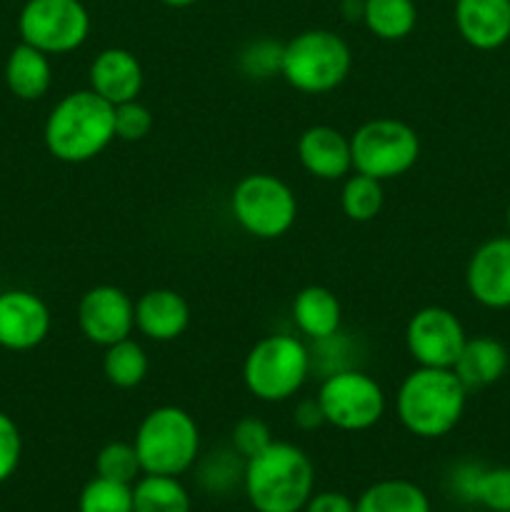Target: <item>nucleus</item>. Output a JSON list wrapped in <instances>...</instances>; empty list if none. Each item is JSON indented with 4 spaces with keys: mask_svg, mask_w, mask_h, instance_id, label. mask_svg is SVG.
Instances as JSON below:
<instances>
[{
    "mask_svg": "<svg viewBox=\"0 0 510 512\" xmlns=\"http://www.w3.org/2000/svg\"><path fill=\"white\" fill-rule=\"evenodd\" d=\"M190 493L175 475L143 473L133 483V512H190Z\"/></svg>",
    "mask_w": 510,
    "mask_h": 512,
    "instance_id": "obj_23",
    "label": "nucleus"
},
{
    "mask_svg": "<svg viewBox=\"0 0 510 512\" xmlns=\"http://www.w3.org/2000/svg\"><path fill=\"white\" fill-rule=\"evenodd\" d=\"M190 325V305L170 288L145 290L135 300V328L153 343H170Z\"/></svg>",
    "mask_w": 510,
    "mask_h": 512,
    "instance_id": "obj_18",
    "label": "nucleus"
},
{
    "mask_svg": "<svg viewBox=\"0 0 510 512\" xmlns=\"http://www.w3.org/2000/svg\"><path fill=\"white\" fill-rule=\"evenodd\" d=\"M355 512H433L420 485L405 478H388L368 485L355 500Z\"/></svg>",
    "mask_w": 510,
    "mask_h": 512,
    "instance_id": "obj_22",
    "label": "nucleus"
},
{
    "mask_svg": "<svg viewBox=\"0 0 510 512\" xmlns=\"http://www.w3.org/2000/svg\"><path fill=\"white\" fill-rule=\"evenodd\" d=\"M508 350L500 340L480 335V338L465 340L458 360L453 365V373L468 390L488 388L498 383L508 370Z\"/></svg>",
    "mask_w": 510,
    "mask_h": 512,
    "instance_id": "obj_20",
    "label": "nucleus"
},
{
    "mask_svg": "<svg viewBox=\"0 0 510 512\" xmlns=\"http://www.w3.org/2000/svg\"><path fill=\"white\" fill-rule=\"evenodd\" d=\"M90 90L108 100L110 105L138 100L143 90V65L130 50L105 48L93 58L88 70Z\"/></svg>",
    "mask_w": 510,
    "mask_h": 512,
    "instance_id": "obj_17",
    "label": "nucleus"
},
{
    "mask_svg": "<svg viewBox=\"0 0 510 512\" xmlns=\"http://www.w3.org/2000/svg\"><path fill=\"white\" fill-rule=\"evenodd\" d=\"M95 475L115 480V483L133 485L143 475L135 445L123 443V440H113V443L103 445L95 455Z\"/></svg>",
    "mask_w": 510,
    "mask_h": 512,
    "instance_id": "obj_28",
    "label": "nucleus"
},
{
    "mask_svg": "<svg viewBox=\"0 0 510 512\" xmlns=\"http://www.w3.org/2000/svg\"><path fill=\"white\" fill-rule=\"evenodd\" d=\"M53 83L50 55L23 43L10 50L5 60V85L20 100H40Z\"/></svg>",
    "mask_w": 510,
    "mask_h": 512,
    "instance_id": "obj_21",
    "label": "nucleus"
},
{
    "mask_svg": "<svg viewBox=\"0 0 510 512\" xmlns=\"http://www.w3.org/2000/svg\"><path fill=\"white\" fill-rule=\"evenodd\" d=\"M75 318L88 343L108 348L133 335L135 303L115 285H95L80 298Z\"/></svg>",
    "mask_w": 510,
    "mask_h": 512,
    "instance_id": "obj_12",
    "label": "nucleus"
},
{
    "mask_svg": "<svg viewBox=\"0 0 510 512\" xmlns=\"http://www.w3.org/2000/svg\"><path fill=\"white\" fill-rule=\"evenodd\" d=\"M505 223H508V235H510V203H508V213H505Z\"/></svg>",
    "mask_w": 510,
    "mask_h": 512,
    "instance_id": "obj_37",
    "label": "nucleus"
},
{
    "mask_svg": "<svg viewBox=\"0 0 510 512\" xmlns=\"http://www.w3.org/2000/svg\"><path fill=\"white\" fill-rule=\"evenodd\" d=\"M78 512H133V485L95 475L80 490Z\"/></svg>",
    "mask_w": 510,
    "mask_h": 512,
    "instance_id": "obj_27",
    "label": "nucleus"
},
{
    "mask_svg": "<svg viewBox=\"0 0 510 512\" xmlns=\"http://www.w3.org/2000/svg\"><path fill=\"white\" fill-rule=\"evenodd\" d=\"M133 445L143 473L180 478L198 460L200 430L188 410L160 405L140 420Z\"/></svg>",
    "mask_w": 510,
    "mask_h": 512,
    "instance_id": "obj_5",
    "label": "nucleus"
},
{
    "mask_svg": "<svg viewBox=\"0 0 510 512\" xmlns=\"http://www.w3.org/2000/svg\"><path fill=\"white\" fill-rule=\"evenodd\" d=\"M148 353L143 345L135 343L133 338H125L105 348L103 355V375L110 385L120 390L138 388L148 378Z\"/></svg>",
    "mask_w": 510,
    "mask_h": 512,
    "instance_id": "obj_25",
    "label": "nucleus"
},
{
    "mask_svg": "<svg viewBox=\"0 0 510 512\" xmlns=\"http://www.w3.org/2000/svg\"><path fill=\"white\" fill-rule=\"evenodd\" d=\"M160 3L170 5V8H188V5L198 3V0H160Z\"/></svg>",
    "mask_w": 510,
    "mask_h": 512,
    "instance_id": "obj_36",
    "label": "nucleus"
},
{
    "mask_svg": "<svg viewBox=\"0 0 510 512\" xmlns=\"http://www.w3.org/2000/svg\"><path fill=\"white\" fill-rule=\"evenodd\" d=\"M23 458V435L15 420L0 410V483L13 478Z\"/></svg>",
    "mask_w": 510,
    "mask_h": 512,
    "instance_id": "obj_33",
    "label": "nucleus"
},
{
    "mask_svg": "<svg viewBox=\"0 0 510 512\" xmlns=\"http://www.w3.org/2000/svg\"><path fill=\"white\" fill-rule=\"evenodd\" d=\"M230 213L248 235L275 240L298 218V198L285 180L270 173H250L230 193Z\"/></svg>",
    "mask_w": 510,
    "mask_h": 512,
    "instance_id": "obj_7",
    "label": "nucleus"
},
{
    "mask_svg": "<svg viewBox=\"0 0 510 512\" xmlns=\"http://www.w3.org/2000/svg\"><path fill=\"white\" fill-rule=\"evenodd\" d=\"M280 55H283V45H275L270 40H258L250 43L240 55V68L250 78H270V75L280 73Z\"/></svg>",
    "mask_w": 510,
    "mask_h": 512,
    "instance_id": "obj_32",
    "label": "nucleus"
},
{
    "mask_svg": "<svg viewBox=\"0 0 510 512\" xmlns=\"http://www.w3.org/2000/svg\"><path fill=\"white\" fill-rule=\"evenodd\" d=\"M43 140L60 163H88L115 140V105L90 88L73 90L48 113Z\"/></svg>",
    "mask_w": 510,
    "mask_h": 512,
    "instance_id": "obj_1",
    "label": "nucleus"
},
{
    "mask_svg": "<svg viewBox=\"0 0 510 512\" xmlns=\"http://www.w3.org/2000/svg\"><path fill=\"white\" fill-rule=\"evenodd\" d=\"M243 490L255 512H303L315 493L313 460L298 445L273 440L243 463Z\"/></svg>",
    "mask_w": 510,
    "mask_h": 512,
    "instance_id": "obj_2",
    "label": "nucleus"
},
{
    "mask_svg": "<svg viewBox=\"0 0 510 512\" xmlns=\"http://www.w3.org/2000/svg\"><path fill=\"white\" fill-rule=\"evenodd\" d=\"M348 3H353V0H348Z\"/></svg>",
    "mask_w": 510,
    "mask_h": 512,
    "instance_id": "obj_38",
    "label": "nucleus"
},
{
    "mask_svg": "<svg viewBox=\"0 0 510 512\" xmlns=\"http://www.w3.org/2000/svg\"><path fill=\"white\" fill-rule=\"evenodd\" d=\"M468 388L453 368H415L400 383L395 413L410 435L423 440L445 438L463 420Z\"/></svg>",
    "mask_w": 510,
    "mask_h": 512,
    "instance_id": "obj_3",
    "label": "nucleus"
},
{
    "mask_svg": "<svg viewBox=\"0 0 510 512\" xmlns=\"http://www.w3.org/2000/svg\"><path fill=\"white\" fill-rule=\"evenodd\" d=\"M470 503H480L493 512H510V468H480Z\"/></svg>",
    "mask_w": 510,
    "mask_h": 512,
    "instance_id": "obj_29",
    "label": "nucleus"
},
{
    "mask_svg": "<svg viewBox=\"0 0 510 512\" xmlns=\"http://www.w3.org/2000/svg\"><path fill=\"white\" fill-rule=\"evenodd\" d=\"M385 193L383 183L370 175L353 173L345 178L343 190H340V208H343L345 218L353 223H368L375 215L383 210Z\"/></svg>",
    "mask_w": 510,
    "mask_h": 512,
    "instance_id": "obj_26",
    "label": "nucleus"
},
{
    "mask_svg": "<svg viewBox=\"0 0 510 512\" xmlns=\"http://www.w3.org/2000/svg\"><path fill=\"white\" fill-rule=\"evenodd\" d=\"M50 310L40 295L13 288L0 293V348L25 353L48 338Z\"/></svg>",
    "mask_w": 510,
    "mask_h": 512,
    "instance_id": "obj_13",
    "label": "nucleus"
},
{
    "mask_svg": "<svg viewBox=\"0 0 510 512\" xmlns=\"http://www.w3.org/2000/svg\"><path fill=\"white\" fill-rule=\"evenodd\" d=\"M298 160L318 180H343L353 170L350 138L333 125H310L298 138Z\"/></svg>",
    "mask_w": 510,
    "mask_h": 512,
    "instance_id": "obj_15",
    "label": "nucleus"
},
{
    "mask_svg": "<svg viewBox=\"0 0 510 512\" xmlns=\"http://www.w3.org/2000/svg\"><path fill=\"white\" fill-rule=\"evenodd\" d=\"M230 440H233L235 453H238L243 460H248L273 443V433H270L265 420L248 415V418H240L238 423H235Z\"/></svg>",
    "mask_w": 510,
    "mask_h": 512,
    "instance_id": "obj_31",
    "label": "nucleus"
},
{
    "mask_svg": "<svg viewBox=\"0 0 510 512\" xmlns=\"http://www.w3.org/2000/svg\"><path fill=\"white\" fill-rule=\"evenodd\" d=\"M313 370V355L300 338L275 333L260 338L243 363V383L255 400L285 403L295 398Z\"/></svg>",
    "mask_w": 510,
    "mask_h": 512,
    "instance_id": "obj_4",
    "label": "nucleus"
},
{
    "mask_svg": "<svg viewBox=\"0 0 510 512\" xmlns=\"http://www.w3.org/2000/svg\"><path fill=\"white\" fill-rule=\"evenodd\" d=\"M303 512H355V503L345 493L323 490V493L310 495Z\"/></svg>",
    "mask_w": 510,
    "mask_h": 512,
    "instance_id": "obj_34",
    "label": "nucleus"
},
{
    "mask_svg": "<svg viewBox=\"0 0 510 512\" xmlns=\"http://www.w3.org/2000/svg\"><path fill=\"white\" fill-rule=\"evenodd\" d=\"M350 155L355 173L383 183L415 168L420 158V138L403 120L373 118L350 135Z\"/></svg>",
    "mask_w": 510,
    "mask_h": 512,
    "instance_id": "obj_8",
    "label": "nucleus"
},
{
    "mask_svg": "<svg viewBox=\"0 0 510 512\" xmlns=\"http://www.w3.org/2000/svg\"><path fill=\"white\" fill-rule=\"evenodd\" d=\"M465 285L483 308H510V235H498L475 248L465 268Z\"/></svg>",
    "mask_w": 510,
    "mask_h": 512,
    "instance_id": "obj_14",
    "label": "nucleus"
},
{
    "mask_svg": "<svg viewBox=\"0 0 510 512\" xmlns=\"http://www.w3.org/2000/svg\"><path fill=\"white\" fill-rule=\"evenodd\" d=\"M318 405L325 423L345 433H363L378 425L385 415V390L373 375L358 368H343L323 375Z\"/></svg>",
    "mask_w": 510,
    "mask_h": 512,
    "instance_id": "obj_9",
    "label": "nucleus"
},
{
    "mask_svg": "<svg viewBox=\"0 0 510 512\" xmlns=\"http://www.w3.org/2000/svg\"><path fill=\"white\" fill-rule=\"evenodd\" d=\"M290 315H293L298 333L313 343L340 333V325H343L340 300L335 298L333 290L323 288V285H308L300 290L290 305Z\"/></svg>",
    "mask_w": 510,
    "mask_h": 512,
    "instance_id": "obj_19",
    "label": "nucleus"
},
{
    "mask_svg": "<svg viewBox=\"0 0 510 512\" xmlns=\"http://www.w3.org/2000/svg\"><path fill=\"white\" fill-rule=\"evenodd\" d=\"M20 40L45 55L78 50L90 35V13L80 0H28L18 15Z\"/></svg>",
    "mask_w": 510,
    "mask_h": 512,
    "instance_id": "obj_10",
    "label": "nucleus"
},
{
    "mask_svg": "<svg viewBox=\"0 0 510 512\" xmlns=\"http://www.w3.org/2000/svg\"><path fill=\"white\" fill-rule=\"evenodd\" d=\"M465 340L458 315L440 305L420 308L405 325V348L418 368H453Z\"/></svg>",
    "mask_w": 510,
    "mask_h": 512,
    "instance_id": "obj_11",
    "label": "nucleus"
},
{
    "mask_svg": "<svg viewBox=\"0 0 510 512\" xmlns=\"http://www.w3.org/2000/svg\"><path fill=\"white\" fill-rule=\"evenodd\" d=\"M455 28L475 50H495L510 40V0H455Z\"/></svg>",
    "mask_w": 510,
    "mask_h": 512,
    "instance_id": "obj_16",
    "label": "nucleus"
},
{
    "mask_svg": "<svg viewBox=\"0 0 510 512\" xmlns=\"http://www.w3.org/2000/svg\"><path fill=\"white\" fill-rule=\"evenodd\" d=\"M350 68V45L325 28L303 30L283 45L280 55V75L285 83L308 95H323L343 85Z\"/></svg>",
    "mask_w": 510,
    "mask_h": 512,
    "instance_id": "obj_6",
    "label": "nucleus"
},
{
    "mask_svg": "<svg viewBox=\"0 0 510 512\" xmlns=\"http://www.w3.org/2000/svg\"><path fill=\"white\" fill-rule=\"evenodd\" d=\"M363 23L375 38L403 40L418 23L413 0H363Z\"/></svg>",
    "mask_w": 510,
    "mask_h": 512,
    "instance_id": "obj_24",
    "label": "nucleus"
},
{
    "mask_svg": "<svg viewBox=\"0 0 510 512\" xmlns=\"http://www.w3.org/2000/svg\"><path fill=\"white\" fill-rule=\"evenodd\" d=\"M153 113L140 100L115 105V138L125 143H138L153 130Z\"/></svg>",
    "mask_w": 510,
    "mask_h": 512,
    "instance_id": "obj_30",
    "label": "nucleus"
},
{
    "mask_svg": "<svg viewBox=\"0 0 510 512\" xmlns=\"http://www.w3.org/2000/svg\"><path fill=\"white\" fill-rule=\"evenodd\" d=\"M293 425L300 430H315L325 425L323 410H320L318 398H303L293 408Z\"/></svg>",
    "mask_w": 510,
    "mask_h": 512,
    "instance_id": "obj_35",
    "label": "nucleus"
}]
</instances>
